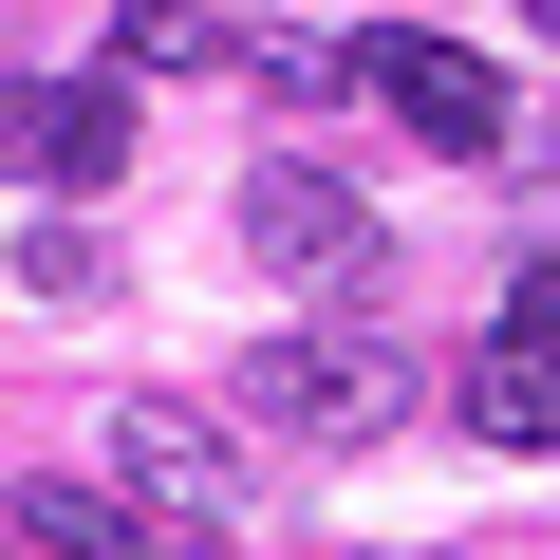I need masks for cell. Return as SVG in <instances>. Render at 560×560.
<instances>
[{"label":"cell","instance_id":"cell-12","mask_svg":"<svg viewBox=\"0 0 560 560\" xmlns=\"http://www.w3.org/2000/svg\"><path fill=\"white\" fill-rule=\"evenodd\" d=\"M0 560H38V541H20V523H0Z\"/></svg>","mask_w":560,"mask_h":560},{"label":"cell","instance_id":"cell-4","mask_svg":"<svg viewBox=\"0 0 560 560\" xmlns=\"http://www.w3.org/2000/svg\"><path fill=\"white\" fill-rule=\"evenodd\" d=\"M0 168L94 206V187L131 168V94H113V75H0Z\"/></svg>","mask_w":560,"mask_h":560},{"label":"cell","instance_id":"cell-1","mask_svg":"<svg viewBox=\"0 0 560 560\" xmlns=\"http://www.w3.org/2000/svg\"><path fill=\"white\" fill-rule=\"evenodd\" d=\"M224 411H261L280 448H374V430L411 411V355H393V337H261V355L224 374Z\"/></svg>","mask_w":560,"mask_h":560},{"label":"cell","instance_id":"cell-9","mask_svg":"<svg viewBox=\"0 0 560 560\" xmlns=\"http://www.w3.org/2000/svg\"><path fill=\"white\" fill-rule=\"evenodd\" d=\"M20 280H38V300H113V261H94L75 224H38V243H20Z\"/></svg>","mask_w":560,"mask_h":560},{"label":"cell","instance_id":"cell-5","mask_svg":"<svg viewBox=\"0 0 560 560\" xmlns=\"http://www.w3.org/2000/svg\"><path fill=\"white\" fill-rule=\"evenodd\" d=\"M113 486L187 541V523H224V430H206V411H168V393H131V411H113Z\"/></svg>","mask_w":560,"mask_h":560},{"label":"cell","instance_id":"cell-2","mask_svg":"<svg viewBox=\"0 0 560 560\" xmlns=\"http://www.w3.org/2000/svg\"><path fill=\"white\" fill-rule=\"evenodd\" d=\"M337 94H374V113H411L430 150H523V94L467 57V38H411V20H374V38H337Z\"/></svg>","mask_w":560,"mask_h":560},{"label":"cell","instance_id":"cell-13","mask_svg":"<svg viewBox=\"0 0 560 560\" xmlns=\"http://www.w3.org/2000/svg\"><path fill=\"white\" fill-rule=\"evenodd\" d=\"M523 20H541V38H560V0H523Z\"/></svg>","mask_w":560,"mask_h":560},{"label":"cell","instance_id":"cell-11","mask_svg":"<svg viewBox=\"0 0 560 560\" xmlns=\"http://www.w3.org/2000/svg\"><path fill=\"white\" fill-rule=\"evenodd\" d=\"M150 560H224V523H187V541H150Z\"/></svg>","mask_w":560,"mask_h":560},{"label":"cell","instance_id":"cell-3","mask_svg":"<svg viewBox=\"0 0 560 560\" xmlns=\"http://www.w3.org/2000/svg\"><path fill=\"white\" fill-rule=\"evenodd\" d=\"M243 261H261V280H300V300H374L393 224H374L337 168H300V150H280V168H243Z\"/></svg>","mask_w":560,"mask_h":560},{"label":"cell","instance_id":"cell-10","mask_svg":"<svg viewBox=\"0 0 560 560\" xmlns=\"http://www.w3.org/2000/svg\"><path fill=\"white\" fill-rule=\"evenodd\" d=\"M504 318H523V337H560V243H541V261L504 280Z\"/></svg>","mask_w":560,"mask_h":560},{"label":"cell","instance_id":"cell-8","mask_svg":"<svg viewBox=\"0 0 560 560\" xmlns=\"http://www.w3.org/2000/svg\"><path fill=\"white\" fill-rule=\"evenodd\" d=\"M113 75H224V0H113Z\"/></svg>","mask_w":560,"mask_h":560},{"label":"cell","instance_id":"cell-7","mask_svg":"<svg viewBox=\"0 0 560 560\" xmlns=\"http://www.w3.org/2000/svg\"><path fill=\"white\" fill-rule=\"evenodd\" d=\"M0 523H20L38 560H150V523H131V486H75V467H20V504H0Z\"/></svg>","mask_w":560,"mask_h":560},{"label":"cell","instance_id":"cell-6","mask_svg":"<svg viewBox=\"0 0 560 560\" xmlns=\"http://www.w3.org/2000/svg\"><path fill=\"white\" fill-rule=\"evenodd\" d=\"M467 430H486V448H560V337L486 318V355H467Z\"/></svg>","mask_w":560,"mask_h":560}]
</instances>
